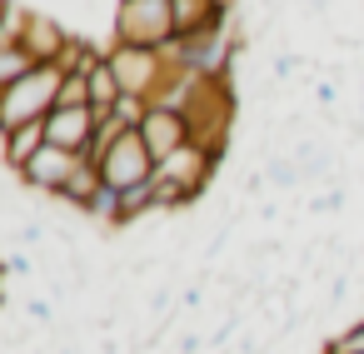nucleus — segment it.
Returning a JSON list of instances; mask_svg holds the SVG:
<instances>
[{
	"mask_svg": "<svg viewBox=\"0 0 364 354\" xmlns=\"http://www.w3.org/2000/svg\"><path fill=\"white\" fill-rule=\"evenodd\" d=\"M41 145H50V140H46V120H31V125L6 130V165H11V170H21Z\"/></svg>",
	"mask_w": 364,
	"mask_h": 354,
	"instance_id": "nucleus-11",
	"label": "nucleus"
},
{
	"mask_svg": "<svg viewBox=\"0 0 364 354\" xmlns=\"http://www.w3.org/2000/svg\"><path fill=\"white\" fill-rule=\"evenodd\" d=\"M135 130H140V140L150 145L155 165H160V160H170L175 150H185V145L195 140L190 115H185L180 105H165V100H150V105H145V120H140Z\"/></svg>",
	"mask_w": 364,
	"mask_h": 354,
	"instance_id": "nucleus-6",
	"label": "nucleus"
},
{
	"mask_svg": "<svg viewBox=\"0 0 364 354\" xmlns=\"http://www.w3.org/2000/svg\"><path fill=\"white\" fill-rule=\"evenodd\" d=\"M100 190H105V180H100V165H95V160H85V165L70 175V185H65L55 200H60V205H70L75 215H85V210L95 205V195H100Z\"/></svg>",
	"mask_w": 364,
	"mask_h": 354,
	"instance_id": "nucleus-10",
	"label": "nucleus"
},
{
	"mask_svg": "<svg viewBox=\"0 0 364 354\" xmlns=\"http://www.w3.org/2000/svg\"><path fill=\"white\" fill-rule=\"evenodd\" d=\"M230 21V0H175V31L180 41L205 36V31H225Z\"/></svg>",
	"mask_w": 364,
	"mask_h": 354,
	"instance_id": "nucleus-9",
	"label": "nucleus"
},
{
	"mask_svg": "<svg viewBox=\"0 0 364 354\" xmlns=\"http://www.w3.org/2000/svg\"><path fill=\"white\" fill-rule=\"evenodd\" d=\"M319 354H364V314H359L354 324H344L334 339H324Z\"/></svg>",
	"mask_w": 364,
	"mask_h": 354,
	"instance_id": "nucleus-13",
	"label": "nucleus"
},
{
	"mask_svg": "<svg viewBox=\"0 0 364 354\" xmlns=\"http://www.w3.org/2000/svg\"><path fill=\"white\" fill-rule=\"evenodd\" d=\"M110 65L125 85V95H140V100H160L175 80H180V65L170 60V50H145V45H120L110 41Z\"/></svg>",
	"mask_w": 364,
	"mask_h": 354,
	"instance_id": "nucleus-2",
	"label": "nucleus"
},
{
	"mask_svg": "<svg viewBox=\"0 0 364 354\" xmlns=\"http://www.w3.org/2000/svg\"><path fill=\"white\" fill-rule=\"evenodd\" d=\"M31 65H36V60L26 55V45H21V41H0V90H6L11 80H21Z\"/></svg>",
	"mask_w": 364,
	"mask_h": 354,
	"instance_id": "nucleus-12",
	"label": "nucleus"
},
{
	"mask_svg": "<svg viewBox=\"0 0 364 354\" xmlns=\"http://www.w3.org/2000/svg\"><path fill=\"white\" fill-rule=\"evenodd\" d=\"M60 105H90V75H65Z\"/></svg>",
	"mask_w": 364,
	"mask_h": 354,
	"instance_id": "nucleus-14",
	"label": "nucleus"
},
{
	"mask_svg": "<svg viewBox=\"0 0 364 354\" xmlns=\"http://www.w3.org/2000/svg\"><path fill=\"white\" fill-rule=\"evenodd\" d=\"M16 41L26 45V55H31L36 65H55L75 36H70L60 21H50V16H21V36H16Z\"/></svg>",
	"mask_w": 364,
	"mask_h": 354,
	"instance_id": "nucleus-8",
	"label": "nucleus"
},
{
	"mask_svg": "<svg viewBox=\"0 0 364 354\" xmlns=\"http://www.w3.org/2000/svg\"><path fill=\"white\" fill-rule=\"evenodd\" d=\"M95 125H100V115H95L90 105H55V110L46 115V140H50V145H60V150L90 155Z\"/></svg>",
	"mask_w": 364,
	"mask_h": 354,
	"instance_id": "nucleus-7",
	"label": "nucleus"
},
{
	"mask_svg": "<svg viewBox=\"0 0 364 354\" xmlns=\"http://www.w3.org/2000/svg\"><path fill=\"white\" fill-rule=\"evenodd\" d=\"M115 41L145 50H175V0H115Z\"/></svg>",
	"mask_w": 364,
	"mask_h": 354,
	"instance_id": "nucleus-3",
	"label": "nucleus"
},
{
	"mask_svg": "<svg viewBox=\"0 0 364 354\" xmlns=\"http://www.w3.org/2000/svg\"><path fill=\"white\" fill-rule=\"evenodd\" d=\"M95 165H100V180H105L110 190H120V195L155 180V155H150V145L140 140V130H125Z\"/></svg>",
	"mask_w": 364,
	"mask_h": 354,
	"instance_id": "nucleus-5",
	"label": "nucleus"
},
{
	"mask_svg": "<svg viewBox=\"0 0 364 354\" xmlns=\"http://www.w3.org/2000/svg\"><path fill=\"white\" fill-rule=\"evenodd\" d=\"M85 165V155H75V150H60V145H41L21 170H11L16 175V185L31 195V200H55L65 185H70V175Z\"/></svg>",
	"mask_w": 364,
	"mask_h": 354,
	"instance_id": "nucleus-4",
	"label": "nucleus"
},
{
	"mask_svg": "<svg viewBox=\"0 0 364 354\" xmlns=\"http://www.w3.org/2000/svg\"><path fill=\"white\" fill-rule=\"evenodd\" d=\"M60 85H65V70L60 65H31L21 80H11L6 90H0V130L46 120L60 105Z\"/></svg>",
	"mask_w": 364,
	"mask_h": 354,
	"instance_id": "nucleus-1",
	"label": "nucleus"
}]
</instances>
